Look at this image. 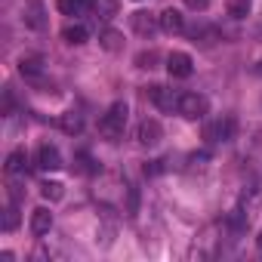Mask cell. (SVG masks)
Instances as JSON below:
<instances>
[{"mask_svg":"<svg viewBox=\"0 0 262 262\" xmlns=\"http://www.w3.org/2000/svg\"><path fill=\"white\" fill-rule=\"evenodd\" d=\"M22 19H25V25L31 31H43L47 28V7H43V0H25Z\"/></svg>","mask_w":262,"mask_h":262,"instance_id":"cell-3","label":"cell"},{"mask_svg":"<svg viewBox=\"0 0 262 262\" xmlns=\"http://www.w3.org/2000/svg\"><path fill=\"white\" fill-rule=\"evenodd\" d=\"M155 62H158V53H155V50L136 56V65H139V68H155Z\"/></svg>","mask_w":262,"mask_h":262,"instance_id":"cell-21","label":"cell"},{"mask_svg":"<svg viewBox=\"0 0 262 262\" xmlns=\"http://www.w3.org/2000/svg\"><path fill=\"white\" fill-rule=\"evenodd\" d=\"M158 22H161V28H164L167 34H182V31H185V19H182L179 10H164Z\"/></svg>","mask_w":262,"mask_h":262,"instance_id":"cell-11","label":"cell"},{"mask_svg":"<svg viewBox=\"0 0 262 262\" xmlns=\"http://www.w3.org/2000/svg\"><path fill=\"white\" fill-rule=\"evenodd\" d=\"M136 139H139V145H158L161 139H164V126H161V120H155V117H145L142 123H139V129H136Z\"/></svg>","mask_w":262,"mask_h":262,"instance_id":"cell-4","label":"cell"},{"mask_svg":"<svg viewBox=\"0 0 262 262\" xmlns=\"http://www.w3.org/2000/svg\"><path fill=\"white\" fill-rule=\"evenodd\" d=\"M19 71H22V77H28V80H37V77L43 74V59H40V56H22V62H19Z\"/></svg>","mask_w":262,"mask_h":262,"instance_id":"cell-12","label":"cell"},{"mask_svg":"<svg viewBox=\"0 0 262 262\" xmlns=\"http://www.w3.org/2000/svg\"><path fill=\"white\" fill-rule=\"evenodd\" d=\"M50 228H53V213L47 207H37L31 213V234L34 237H43V234H50Z\"/></svg>","mask_w":262,"mask_h":262,"instance_id":"cell-9","label":"cell"},{"mask_svg":"<svg viewBox=\"0 0 262 262\" xmlns=\"http://www.w3.org/2000/svg\"><path fill=\"white\" fill-rule=\"evenodd\" d=\"M37 167H40V170H59V167H62V155H59V148L50 145V142H43V145L37 148Z\"/></svg>","mask_w":262,"mask_h":262,"instance_id":"cell-8","label":"cell"},{"mask_svg":"<svg viewBox=\"0 0 262 262\" xmlns=\"http://www.w3.org/2000/svg\"><path fill=\"white\" fill-rule=\"evenodd\" d=\"M185 7L194 10V13H204V10L210 7V0H185Z\"/></svg>","mask_w":262,"mask_h":262,"instance_id":"cell-22","label":"cell"},{"mask_svg":"<svg viewBox=\"0 0 262 262\" xmlns=\"http://www.w3.org/2000/svg\"><path fill=\"white\" fill-rule=\"evenodd\" d=\"M40 194H43L47 201H59L65 191H62V182H43V185H40Z\"/></svg>","mask_w":262,"mask_h":262,"instance_id":"cell-18","label":"cell"},{"mask_svg":"<svg viewBox=\"0 0 262 262\" xmlns=\"http://www.w3.org/2000/svg\"><path fill=\"white\" fill-rule=\"evenodd\" d=\"M167 71H170V77H179V80L191 77V71H194L191 56L188 53H170L167 56Z\"/></svg>","mask_w":262,"mask_h":262,"instance_id":"cell-7","label":"cell"},{"mask_svg":"<svg viewBox=\"0 0 262 262\" xmlns=\"http://www.w3.org/2000/svg\"><path fill=\"white\" fill-rule=\"evenodd\" d=\"M182 117H188V120H201L207 111H210V102H207V96H201V93H179V108H176Z\"/></svg>","mask_w":262,"mask_h":262,"instance_id":"cell-2","label":"cell"},{"mask_svg":"<svg viewBox=\"0 0 262 262\" xmlns=\"http://www.w3.org/2000/svg\"><path fill=\"white\" fill-rule=\"evenodd\" d=\"M129 22H133V31L142 34V37H151L155 28H161V22H155L151 13H133V16H129Z\"/></svg>","mask_w":262,"mask_h":262,"instance_id":"cell-10","label":"cell"},{"mask_svg":"<svg viewBox=\"0 0 262 262\" xmlns=\"http://www.w3.org/2000/svg\"><path fill=\"white\" fill-rule=\"evenodd\" d=\"M256 244H259V250H262V231H259V237H256Z\"/></svg>","mask_w":262,"mask_h":262,"instance_id":"cell-23","label":"cell"},{"mask_svg":"<svg viewBox=\"0 0 262 262\" xmlns=\"http://www.w3.org/2000/svg\"><path fill=\"white\" fill-rule=\"evenodd\" d=\"M228 13H231L234 19H244V16L250 13V0H231V4H228Z\"/></svg>","mask_w":262,"mask_h":262,"instance_id":"cell-20","label":"cell"},{"mask_svg":"<svg viewBox=\"0 0 262 262\" xmlns=\"http://www.w3.org/2000/svg\"><path fill=\"white\" fill-rule=\"evenodd\" d=\"M25 167H28V155H25L22 148H16V151L7 158V173L16 176V173H25Z\"/></svg>","mask_w":262,"mask_h":262,"instance_id":"cell-13","label":"cell"},{"mask_svg":"<svg viewBox=\"0 0 262 262\" xmlns=\"http://www.w3.org/2000/svg\"><path fill=\"white\" fill-rule=\"evenodd\" d=\"M99 40H102V47H105L108 53H117V50L123 47V37H120L117 31H111V28H108V31H102V34H99Z\"/></svg>","mask_w":262,"mask_h":262,"instance_id":"cell-16","label":"cell"},{"mask_svg":"<svg viewBox=\"0 0 262 262\" xmlns=\"http://www.w3.org/2000/svg\"><path fill=\"white\" fill-rule=\"evenodd\" d=\"M126 114H129L126 102H114V105H111V108L102 114V120H99V129H102V136H105V139H120V136H123Z\"/></svg>","mask_w":262,"mask_h":262,"instance_id":"cell-1","label":"cell"},{"mask_svg":"<svg viewBox=\"0 0 262 262\" xmlns=\"http://www.w3.org/2000/svg\"><path fill=\"white\" fill-rule=\"evenodd\" d=\"M56 7H59V13H65V16H80L90 4H86V0H56Z\"/></svg>","mask_w":262,"mask_h":262,"instance_id":"cell-15","label":"cell"},{"mask_svg":"<svg viewBox=\"0 0 262 262\" xmlns=\"http://www.w3.org/2000/svg\"><path fill=\"white\" fill-rule=\"evenodd\" d=\"M59 126L65 129V133H71V136H74V133H80V129H83V117H80L77 111H65V114H62V120H59Z\"/></svg>","mask_w":262,"mask_h":262,"instance_id":"cell-14","label":"cell"},{"mask_svg":"<svg viewBox=\"0 0 262 262\" xmlns=\"http://www.w3.org/2000/svg\"><path fill=\"white\" fill-rule=\"evenodd\" d=\"M62 37H65L68 43H83V40H86V28H83V25H68V28L62 31Z\"/></svg>","mask_w":262,"mask_h":262,"instance_id":"cell-17","label":"cell"},{"mask_svg":"<svg viewBox=\"0 0 262 262\" xmlns=\"http://www.w3.org/2000/svg\"><path fill=\"white\" fill-rule=\"evenodd\" d=\"M204 136L210 142H228V139H234V117H219L216 123H210L204 129Z\"/></svg>","mask_w":262,"mask_h":262,"instance_id":"cell-6","label":"cell"},{"mask_svg":"<svg viewBox=\"0 0 262 262\" xmlns=\"http://www.w3.org/2000/svg\"><path fill=\"white\" fill-rule=\"evenodd\" d=\"M145 96L161 108V111H173V108H179V96L173 93V90H167V86H161V83H155V86H148L145 90Z\"/></svg>","mask_w":262,"mask_h":262,"instance_id":"cell-5","label":"cell"},{"mask_svg":"<svg viewBox=\"0 0 262 262\" xmlns=\"http://www.w3.org/2000/svg\"><path fill=\"white\" fill-rule=\"evenodd\" d=\"M16 225H19V210H16V204H10L4 213V231H13Z\"/></svg>","mask_w":262,"mask_h":262,"instance_id":"cell-19","label":"cell"}]
</instances>
